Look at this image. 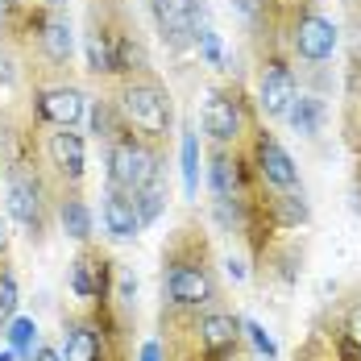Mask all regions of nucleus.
<instances>
[{
    "instance_id": "13",
    "label": "nucleus",
    "mask_w": 361,
    "mask_h": 361,
    "mask_svg": "<svg viewBox=\"0 0 361 361\" xmlns=\"http://www.w3.org/2000/svg\"><path fill=\"white\" fill-rule=\"evenodd\" d=\"M158 34L166 42L171 54H187L195 46V17H200V0H149Z\"/></svg>"
},
{
    "instance_id": "14",
    "label": "nucleus",
    "mask_w": 361,
    "mask_h": 361,
    "mask_svg": "<svg viewBox=\"0 0 361 361\" xmlns=\"http://www.w3.org/2000/svg\"><path fill=\"white\" fill-rule=\"evenodd\" d=\"M112 257L96 245H83V253L71 262V295L83 303H96V299H112Z\"/></svg>"
},
{
    "instance_id": "27",
    "label": "nucleus",
    "mask_w": 361,
    "mask_h": 361,
    "mask_svg": "<svg viewBox=\"0 0 361 361\" xmlns=\"http://www.w3.org/2000/svg\"><path fill=\"white\" fill-rule=\"evenodd\" d=\"M17 8H21L17 0H0V21H8V17H17Z\"/></svg>"
},
{
    "instance_id": "16",
    "label": "nucleus",
    "mask_w": 361,
    "mask_h": 361,
    "mask_svg": "<svg viewBox=\"0 0 361 361\" xmlns=\"http://www.w3.org/2000/svg\"><path fill=\"white\" fill-rule=\"evenodd\" d=\"M54 216H59V228H63L71 241H79V245H87V241H92L96 220H92L87 200L79 195V187H63V191H59V200H54Z\"/></svg>"
},
{
    "instance_id": "2",
    "label": "nucleus",
    "mask_w": 361,
    "mask_h": 361,
    "mask_svg": "<svg viewBox=\"0 0 361 361\" xmlns=\"http://www.w3.org/2000/svg\"><path fill=\"white\" fill-rule=\"evenodd\" d=\"M83 50H87V71L96 79H125V75L149 71L137 21L116 0H92Z\"/></svg>"
},
{
    "instance_id": "18",
    "label": "nucleus",
    "mask_w": 361,
    "mask_h": 361,
    "mask_svg": "<svg viewBox=\"0 0 361 361\" xmlns=\"http://www.w3.org/2000/svg\"><path fill=\"white\" fill-rule=\"evenodd\" d=\"M125 129V121H121V109H116V100H92V133L100 137V142H112L116 133Z\"/></svg>"
},
{
    "instance_id": "10",
    "label": "nucleus",
    "mask_w": 361,
    "mask_h": 361,
    "mask_svg": "<svg viewBox=\"0 0 361 361\" xmlns=\"http://www.w3.org/2000/svg\"><path fill=\"white\" fill-rule=\"evenodd\" d=\"M30 34L37 42V54L50 63V71L67 75L75 54V30L67 21V13L63 8H42L37 17H30Z\"/></svg>"
},
{
    "instance_id": "15",
    "label": "nucleus",
    "mask_w": 361,
    "mask_h": 361,
    "mask_svg": "<svg viewBox=\"0 0 361 361\" xmlns=\"http://www.w3.org/2000/svg\"><path fill=\"white\" fill-rule=\"evenodd\" d=\"M100 224H104V233H109L112 241H133L142 233V216H137L133 195L109 183V191L100 200Z\"/></svg>"
},
{
    "instance_id": "25",
    "label": "nucleus",
    "mask_w": 361,
    "mask_h": 361,
    "mask_svg": "<svg viewBox=\"0 0 361 361\" xmlns=\"http://www.w3.org/2000/svg\"><path fill=\"white\" fill-rule=\"evenodd\" d=\"M245 332L253 336V345H257V349H262L266 357H274V341L266 336V328H262V324H245Z\"/></svg>"
},
{
    "instance_id": "7",
    "label": "nucleus",
    "mask_w": 361,
    "mask_h": 361,
    "mask_svg": "<svg viewBox=\"0 0 361 361\" xmlns=\"http://www.w3.org/2000/svg\"><path fill=\"white\" fill-rule=\"evenodd\" d=\"M253 129V116L237 87H212L204 100V133L212 145H237Z\"/></svg>"
},
{
    "instance_id": "28",
    "label": "nucleus",
    "mask_w": 361,
    "mask_h": 361,
    "mask_svg": "<svg viewBox=\"0 0 361 361\" xmlns=\"http://www.w3.org/2000/svg\"><path fill=\"white\" fill-rule=\"evenodd\" d=\"M142 361H162V349H158V345L149 341V345H145V349H142Z\"/></svg>"
},
{
    "instance_id": "26",
    "label": "nucleus",
    "mask_w": 361,
    "mask_h": 361,
    "mask_svg": "<svg viewBox=\"0 0 361 361\" xmlns=\"http://www.w3.org/2000/svg\"><path fill=\"white\" fill-rule=\"evenodd\" d=\"M30 361H63V353H59V349H50V345H37L34 353H30Z\"/></svg>"
},
{
    "instance_id": "12",
    "label": "nucleus",
    "mask_w": 361,
    "mask_h": 361,
    "mask_svg": "<svg viewBox=\"0 0 361 361\" xmlns=\"http://www.w3.org/2000/svg\"><path fill=\"white\" fill-rule=\"evenodd\" d=\"M341 46V30L328 21L324 13L307 8L290 21V50L303 59V63H328Z\"/></svg>"
},
{
    "instance_id": "29",
    "label": "nucleus",
    "mask_w": 361,
    "mask_h": 361,
    "mask_svg": "<svg viewBox=\"0 0 361 361\" xmlns=\"http://www.w3.org/2000/svg\"><path fill=\"white\" fill-rule=\"evenodd\" d=\"M4 250H8V224H4V216H0V257H4Z\"/></svg>"
},
{
    "instance_id": "20",
    "label": "nucleus",
    "mask_w": 361,
    "mask_h": 361,
    "mask_svg": "<svg viewBox=\"0 0 361 361\" xmlns=\"http://www.w3.org/2000/svg\"><path fill=\"white\" fill-rule=\"evenodd\" d=\"M195 50H200V59H204L208 67H224V50H220V37H216V30L208 25L204 8H200V17H195Z\"/></svg>"
},
{
    "instance_id": "9",
    "label": "nucleus",
    "mask_w": 361,
    "mask_h": 361,
    "mask_svg": "<svg viewBox=\"0 0 361 361\" xmlns=\"http://www.w3.org/2000/svg\"><path fill=\"white\" fill-rule=\"evenodd\" d=\"M42 158H46V175H54L59 187H79L87 175V145L75 129L50 125V133L42 137Z\"/></svg>"
},
{
    "instance_id": "21",
    "label": "nucleus",
    "mask_w": 361,
    "mask_h": 361,
    "mask_svg": "<svg viewBox=\"0 0 361 361\" xmlns=\"http://www.w3.org/2000/svg\"><path fill=\"white\" fill-rule=\"evenodd\" d=\"M8 345H13V353L21 361H30V353H34V341H37V324L34 316H17V320H8Z\"/></svg>"
},
{
    "instance_id": "30",
    "label": "nucleus",
    "mask_w": 361,
    "mask_h": 361,
    "mask_svg": "<svg viewBox=\"0 0 361 361\" xmlns=\"http://www.w3.org/2000/svg\"><path fill=\"white\" fill-rule=\"evenodd\" d=\"M42 8H67V0H37Z\"/></svg>"
},
{
    "instance_id": "22",
    "label": "nucleus",
    "mask_w": 361,
    "mask_h": 361,
    "mask_svg": "<svg viewBox=\"0 0 361 361\" xmlns=\"http://www.w3.org/2000/svg\"><path fill=\"white\" fill-rule=\"evenodd\" d=\"M133 204H137L142 228H145V224H154V220L162 216V208H166V187H162V183H154V187H142V191L133 195Z\"/></svg>"
},
{
    "instance_id": "4",
    "label": "nucleus",
    "mask_w": 361,
    "mask_h": 361,
    "mask_svg": "<svg viewBox=\"0 0 361 361\" xmlns=\"http://www.w3.org/2000/svg\"><path fill=\"white\" fill-rule=\"evenodd\" d=\"M8 149V187H4V204H8V216L17 220L30 237H42L46 233V220L54 212V200H59V183L46 179V171L37 166L30 154H21L13 142H4Z\"/></svg>"
},
{
    "instance_id": "31",
    "label": "nucleus",
    "mask_w": 361,
    "mask_h": 361,
    "mask_svg": "<svg viewBox=\"0 0 361 361\" xmlns=\"http://www.w3.org/2000/svg\"><path fill=\"white\" fill-rule=\"evenodd\" d=\"M13 357H17V353H0V361H13Z\"/></svg>"
},
{
    "instance_id": "19",
    "label": "nucleus",
    "mask_w": 361,
    "mask_h": 361,
    "mask_svg": "<svg viewBox=\"0 0 361 361\" xmlns=\"http://www.w3.org/2000/svg\"><path fill=\"white\" fill-rule=\"evenodd\" d=\"M183 191L187 200L200 195V137L191 129H183Z\"/></svg>"
},
{
    "instance_id": "23",
    "label": "nucleus",
    "mask_w": 361,
    "mask_h": 361,
    "mask_svg": "<svg viewBox=\"0 0 361 361\" xmlns=\"http://www.w3.org/2000/svg\"><path fill=\"white\" fill-rule=\"evenodd\" d=\"M13 312H17V279H13V270L0 262V324H8Z\"/></svg>"
},
{
    "instance_id": "24",
    "label": "nucleus",
    "mask_w": 361,
    "mask_h": 361,
    "mask_svg": "<svg viewBox=\"0 0 361 361\" xmlns=\"http://www.w3.org/2000/svg\"><path fill=\"white\" fill-rule=\"evenodd\" d=\"M336 332H341L345 341H353V345L361 349V295L345 303V312H341V324H336Z\"/></svg>"
},
{
    "instance_id": "6",
    "label": "nucleus",
    "mask_w": 361,
    "mask_h": 361,
    "mask_svg": "<svg viewBox=\"0 0 361 361\" xmlns=\"http://www.w3.org/2000/svg\"><path fill=\"white\" fill-rule=\"evenodd\" d=\"M83 112H87V96H83V87L71 83L67 75H59V79H37L34 92H30V116L37 121H46V125H59V129H75L79 121H83Z\"/></svg>"
},
{
    "instance_id": "3",
    "label": "nucleus",
    "mask_w": 361,
    "mask_h": 361,
    "mask_svg": "<svg viewBox=\"0 0 361 361\" xmlns=\"http://www.w3.org/2000/svg\"><path fill=\"white\" fill-rule=\"evenodd\" d=\"M116 109H121V121L129 133H137L154 145H166L171 129H175V100L154 71L125 75L116 83Z\"/></svg>"
},
{
    "instance_id": "8",
    "label": "nucleus",
    "mask_w": 361,
    "mask_h": 361,
    "mask_svg": "<svg viewBox=\"0 0 361 361\" xmlns=\"http://www.w3.org/2000/svg\"><path fill=\"white\" fill-rule=\"evenodd\" d=\"M250 166H253V175H257V183L270 187V191H290V187H299V166H295V158L283 149V142H279L270 129H257V125H253Z\"/></svg>"
},
{
    "instance_id": "5",
    "label": "nucleus",
    "mask_w": 361,
    "mask_h": 361,
    "mask_svg": "<svg viewBox=\"0 0 361 361\" xmlns=\"http://www.w3.org/2000/svg\"><path fill=\"white\" fill-rule=\"evenodd\" d=\"M162 162H166L162 145L145 142V137L129 133V129H121L109 142V183L129 191V195H137L142 187L162 183Z\"/></svg>"
},
{
    "instance_id": "11",
    "label": "nucleus",
    "mask_w": 361,
    "mask_h": 361,
    "mask_svg": "<svg viewBox=\"0 0 361 361\" xmlns=\"http://www.w3.org/2000/svg\"><path fill=\"white\" fill-rule=\"evenodd\" d=\"M295 96H299L295 67L287 59H279V54L262 59V67H257V112L270 116V121H283Z\"/></svg>"
},
{
    "instance_id": "1",
    "label": "nucleus",
    "mask_w": 361,
    "mask_h": 361,
    "mask_svg": "<svg viewBox=\"0 0 361 361\" xmlns=\"http://www.w3.org/2000/svg\"><path fill=\"white\" fill-rule=\"evenodd\" d=\"M220 299L208 237L195 224H183L162 250V303L171 312H208Z\"/></svg>"
},
{
    "instance_id": "17",
    "label": "nucleus",
    "mask_w": 361,
    "mask_h": 361,
    "mask_svg": "<svg viewBox=\"0 0 361 361\" xmlns=\"http://www.w3.org/2000/svg\"><path fill=\"white\" fill-rule=\"evenodd\" d=\"M287 121L295 133H303V137H316L320 133V125H324V100L320 96H312V92H299L295 100H290L287 109Z\"/></svg>"
}]
</instances>
